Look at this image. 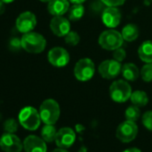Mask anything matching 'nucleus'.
<instances>
[{
  "instance_id": "nucleus-24",
  "label": "nucleus",
  "mask_w": 152,
  "mask_h": 152,
  "mask_svg": "<svg viewBox=\"0 0 152 152\" xmlns=\"http://www.w3.org/2000/svg\"><path fill=\"white\" fill-rule=\"evenodd\" d=\"M141 78L146 83L152 82V63L146 64L140 70Z\"/></svg>"
},
{
  "instance_id": "nucleus-3",
  "label": "nucleus",
  "mask_w": 152,
  "mask_h": 152,
  "mask_svg": "<svg viewBox=\"0 0 152 152\" xmlns=\"http://www.w3.org/2000/svg\"><path fill=\"white\" fill-rule=\"evenodd\" d=\"M19 123L26 130L35 131L39 128L40 124V115L32 107H25L19 113Z\"/></svg>"
},
{
  "instance_id": "nucleus-9",
  "label": "nucleus",
  "mask_w": 152,
  "mask_h": 152,
  "mask_svg": "<svg viewBox=\"0 0 152 152\" xmlns=\"http://www.w3.org/2000/svg\"><path fill=\"white\" fill-rule=\"evenodd\" d=\"M121 70H122V65L120 62L115 59L103 61L99 66V74L101 75V77L107 80L115 79L121 72Z\"/></svg>"
},
{
  "instance_id": "nucleus-18",
  "label": "nucleus",
  "mask_w": 152,
  "mask_h": 152,
  "mask_svg": "<svg viewBox=\"0 0 152 152\" xmlns=\"http://www.w3.org/2000/svg\"><path fill=\"white\" fill-rule=\"evenodd\" d=\"M139 56L141 61L148 64L152 63V41H144L139 48L138 50Z\"/></svg>"
},
{
  "instance_id": "nucleus-19",
  "label": "nucleus",
  "mask_w": 152,
  "mask_h": 152,
  "mask_svg": "<svg viewBox=\"0 0 152 152\" xmlns=\"http://www.w3.org/2000/svg\"><path fill=\"white\" fill-rule=\"evenodd\" d=\"M122 36L126 41H133L139 36V29L135 24H127L124 27L122 31Z\"/></svg>"
},
{
  "instance_id": "nucleus-23",
  "label": "nucleus",
  "mask_w": 152,
  "mask_h": 152,
  "mask_svg": "<svg viewBox=\"0 0 152 152\" xmlns=\"http://www.w3.org/2000/svg\"><path fill=\"white\" fill-rule=\"evenodd\" d=\"M140 116V110L137 106H131L125 110V118L128 121L136 122Z\"/></svg>"
},
{
  "instance_id": "nucleus-26",
  "label": "nucleus",
  "mask_w": 152,
  "mask_h": 152,
  "mask_svg": "<svg viewBox=\"0 0 152 152\" xmlns=\"http://www.w3.org/2000/svg\"><path fill=\"white\" fill-rule=\"evenodd\" d=\"M18 129V123L16 122L15 119L14 118H9L5 121L4 123V130L6 132H10V133H15L17 132Z\"/></svg>"
},
{
  "instance_id": "nucleus-12",
  "label": "nucleus",
  "mask_w": 152,
  "mask_h": 152,
  "mask_svg": "<svg viewBox=\"0 0 152 152\" xmlns=\"http://www.w3.org/2000/svg\"><path fill=\"white\" fill-rule=\"evenodd\" d=\"M75 139L76 135L73 130L69 127H64L57 132L55 141L58 148H68L72 146L75 141Z\"/></svg>"
},
{
  "instance_id": "nucleus-11",
  "label": "nucleus",
  "mask_w": 152,
  "mask_h": 152,
  "mask_svg": "<svg viewBox=\"0 0 152 152\" xmlns=\"http://www.w3.org/2000/svg\"><path fill=\"white\" fill-rule=\"evenodd\" d=\"M48 59L52 65L56 67H64L69 63L70 56L64 48L56 47L49 50Z\"/></svg>"
},
{
  "instance_id": "nucleus-28",
  "label": "nucleus",
  "mask_w": 152,
  "mask_h": 152,
  "mask_svg": "<svg viewBox=\"0 0 152 152\" xmlns=\"http://www.w3.org/2000/svg\"><path fill=\"white\" fill-rule=\"evenodd\" d=\"M113 57H114L115 60H116L118 62H122L126 57V52H125V50L124 48H116V49L114 50Z\"/></svg>"
},
{
  "instance_id": "nucleus-34",
  "label": "nucleus",
  "mask_w": 152,
  "mask_h": 152,
  "mask_svg": "<svg viewBox=\"0 0 152 152\" xmlns=\"http://www.w3.org/2000/svg\"><path fill=\"white\" fill-rule=\"evenodd\" d=\"M52 152H69L66 150V148H56L54 149Z\"/></svg>"
},
{
  "instance_id": "nucleus-10",
  "label": "nucleus",
  "mask_w": 152,
  "mask_h": 152,
  "mask_svg": "<svg viewBox=\"0 0 152 152\" xmlns=\"http://www.w3.org/2000/svg\"><path fill=\"white\" fill-rule=\"evenodd\" d=\"M16 29L22 33H27L31 31L37 25V19L33 13L23 12L16 19Z\"/></svg>"
},
{
  "instance_id": "nucleus-7",
  "label": "nucleus",
  "mask_w": 152,
  "mask_h": 152,
  "mask_svg": "<svg viewBox=\"0 0 152 152\" xmlns=\"http://www.w3.org/2000/svg\"><path fill=\"white\" fill-rule=\"evenodd\" d=\"M137 134L138 126L136 125L135 122L128 120L120 124L115 132L116 138L124 143H129L132 141L136 138Z\"/></svg>"
},
{
  "instance_id": "nucleus-25",
  "label": "nucleus",
  "mask_w": 152,
  "mask_h": 152,
  "mask_svg": "<svg viewBox=\"0 0 152 152\" xmlns=\"http://www.w3.org/2000/svg\"><path fill=\"white\" fill-rule=\"evenodd\" d=\"M64 40L69 46H76L80 42V36L75 31H69L64 36Z\"/></svg>"
},
{
  "instance_id": "nucleus-33",
  "label": "nucleus",
  "mask_w": 152,
  "mask_h": 152,
  "mask_svg": "<svg viewBox=\"0 0 152 152\" xmlns=\"http://www.w3.org/2000/svg\"><path fill=\"white\" fill-rule=\"evenodd\" d=\"M69 1L72 2V4H83L86 0H69Z\"/></svg>"
},
{
  "instance_id": "nucleus-37",
  "label": "nucleus",
  "mask_w": 152,
  "mask_h": 152,
  "mask_svg": "<svg viewBox=\"0 0 152 152\" xmlns=\"http://www.w3.org/2000/svg\"><path fill=\"white\" fill-rule=\"evenodd\" d=\"M78 152H87V148H86L85 147H82V148L79 149Z\"/></svg>"
},
{
  "instance_id": "nucleus-35",
  "label": "nucleus",
  "mask_w": 152,
  "mask_h": 152,
  "mask_svg": "<svg viewBox=\"0 0 152 152\" xmlns=\"http://www.w3.org/2000/svg\"><path fill=\"white\" fill-rule=\"evenodd\" d=\"M143 3H144V5H145V6L148 7V6H150V5H151V3H152V0H144Z\"/></svg>"
},
{
  "instance_id": "nucleus-27",
  "label": "nucleus",
  "mask_w": 152,
  "mask_h": 152,
  "mask_svg": "<svg viewBox=\"0 0 152 152\" xmlns=\"http://www.w3.org/2000/svg\"><path fill=\"white\" fill-rule=\"evenodd\" d=\"M142 124L149 131L152 132V111H147L142 115Z\"/></svg>"
},
{
  "instance_id": "nucleus-15",
  "label": "nucleus",
  "mask_w": 152,
  "mask_h": 152,
  "mask_svg": "<svg viewBox=\"0 0 152 152\" xmlns=\"http://www.w3.org/2000/svg\"><path fill=\"white\" fill-rule=\"evenodd\" d=\"M25 152H47L46 141L36 135H29L23 140Z\"/></svg>"
},
{
  "instance_id": "nucleus-21",
  "label": "nucleus",
  "mask_w": 152,
  "mask_h": 152,
  "mask_svg": "<svg viewBox=\"0 0 152 152\" xmlns=\"http://www.w3.org/2000/svg\"><path fill=\"white\" fill-rule=\"evenodd\" d=\"M56 133L57 132L54 124H46L41 130V138L46 142H52L56 140Z\"/></svg>"
},
{
  "instance_id": "nucleus-1",
  "label": "nucleus",
  "mask_w": 152,
  "mask_h": 152,
  "mask_svg": "<svg viewBox=\"0 0 152 152\" xmlns=\"http://www.w3.org/2000/svg\"><path fill=\"white\" fill-rule=\"evenodd\" d=\"M22 48H23L26 52L31 54H39L44 51L46 48L47 41L45 38L38 33L30 31L24 33L21 39Z\"/></svg>"
},
{
  "instance_id": "nucleus-20",
  "label": "nucleus",
  "mask_w": 152,
  "mask_h": 152,
  "mask_svg": "<svg viewBox=\"0 0 152 152\" xmlns=\"http://www.w3.org/2000/svg\"><path fill=\"white\" fill-rule=\"evenodd\" d=\"M131 101L134 106H137L139 107H144L148 102V97L146 92L142 91H136L132 93L131 95Z\"/></svg>"
},
{
  "instance_id": "nucleus-29",
  "label": "nucleus",
  "mask_w": 152,
  "mask_h": 152,
  "mask_svg": "<svg viewBox=\"0 0 152 152\" xmlns=\"http://www.w3.org/2000/svg\"><path fill=\"white\" fill-rule=\"evenodd\" d=\"M107 7H119L122 6L126 0H100Z\"/></svg>"
},
{
  "instance_id": "nucleus-16",
  "label": "nucleus",
  "mask_w": 152,
  "mask_h": 152,
  "mask_svg": "<svg viewBox=\"0 0 152 152\" xmlns=\"http://www.w3.org/2000/svg\"><path fill=\"white\" fill-rule=\"evenodd\" d=\"M69 0H50L48 4V11L54 16L64 15L70 8Z\"/></svg>"
},
{
  "instance_id": "nucleus-38",
  "label": "nucleus",
  "mask_w": 152,
  "mask_h": 152,
  "mask_svg": "<svg viewBox=\"0 0 152 152\" xmlns=\"http://www.w3.org/2000/svg\"><path fill=\"white\" fill-rule=\"evenodd\" d=\"M39 1H41V2H48V3L50 0H39Z\"/></svg>"
},
{
  "instance_id": "nucleus-31",
  "label": "nucleus",
  "mask_w": 152,
  "mask_h": 152,
  "mask_svg": "<svg viewBox=\"0 0 152 152\" xmlns=\"http://www.w3.org/2000/svg\"><path fill=\"white\" fill-rule=\"evenodd\" d=\"M6 11V4L2 1V0H0V15L4 14Z\"/></svg>"
},
{
  "instance_id": "nucleus-13",
  "label": "nucleus",
  "mask_w": 152,
  "mask_h": 152,
  "mask_svg": "<svg viewBox=\"0 0 152 152\" xmlns=\"http://www.w3.org/2000/svg\"><path fill=\"white\" fill-rule=\"evenodd\" d=\"M102 21L108 28H115L119 25L122 19L121 12L115 7H107L102 12Z\"/></svg>"
},
{
  "instance_id": "nucleus-17",
  "label": "nucleus",
  "mask_w": 152,
  "mask_h": 152,
  "mask_svg": "<svg viewBox=\"0 0 152 152\" xmlns=\"http://www.w3.org/2000/svg\"><path fill=\"white\" fill-rule=\"evenodd\" d=\"M121 72L124 76V78L129 82L136 81L139 77V74H140L138 67L132 63H127V64H124L122 66Z\"/></svg>"
},
{
  "instance_id": "nucleus-14",
  "label": "nucleus",
  "mask_w": 152,
  "mask_h": 152,
  "mask_svg": "<svg viewBox=\"0 0 152 152\" xmlns=\"http://www.w3.org/2000/svg\"><path fill=\"white\" fill-rule=\"evenodd\" d=\"M70 28L71 24L69 21L62 15L54 16L50 21V29L52 32L58 37L65 36L70 31Z\"/></svg>"
},
{
  "instance_id": "nucleus-32",
  "label": "nucleus",
  "mask_w": 152,
  "mask_h": 152,
  "mask_svg": "<svg viewBox=\"0 0 152 152\" xmlns=\"http://www.w3.org/2000/svg\"><path fill=\"white\" fill-rule=\"evenodd\" d=\"M123 152H141V151L137 148H127V149L124 150Z\"/></svg>"
},
{
  "instance_id": "nucleus-30",
  "label": "nucleus",
  "mask_w": 152,
  "mask_h": 152,
  "mask_svg": "<svg viewBox=\"0 0 152 152\" xmlns=\"http://www.w3.org/2000/svg\"><path fill=\"white\" fill-rule=\"evenodd\" d=\"M10 48L11 49L13 50H18L22 48V42H21V39H17V38H15V39H12L11 41H10Z\"/></svg>"
},
{
  "instance_id": "nucleus-22",
  "label": "nucleus",
  "mask_w": 152,
  "mask_h": 152,
  "mask_svg": "<svg viewBox=\"0 0 152 152\" xmlns=\"http://www.w3.org/2000/svg\"><path fill=\"white\" fill-rule=\"evenodd\" d=\"M68 12L69 19L71 21H78L83 16L85 10L82 4H73V6L69 8Z\"/></svg>"
},
{
  "instance_id": "nucleus-2",
  "label": "nucleus",
  "mask_w": 152,
  "mask_h": 152,
  "mask_svg": "<svg viewBox=\"0 0 152 152\" xmlns=\"http://www.w3.org/2000/svg\"><path fill=\"white\" fill-rule=\"evenodd\" d=\"M39 115L45 124H55L60 116V107L52 99H46L39 107Z\"/></svg>"
},
{
  "instance_id": "nucleus-6",
  "label": "nucleus",
  "mask_w": 152,
  "mask_h": 152,
  "mask_svg": "<svg viewBox=\"0 0 152 152\" xmlns=\"http://www.w3.org/2000/svg\"><path fill=\"white\" fill-rule=\"evenodd\" d=\"M74 76L80 82L91 80L95 72V64L90 58H83L76 63L74 66Z\"/></svg>"
},
{
  "instance_id": "nucleus-5",
  "label": "nucleus",
  "mask_w": 152,
  "mask_h": 152,
  "mask_svg": "<svg viewBox=\"0 0 152 152\" xmlns=\"http://www.w3.org/2000/svg\"><path fill=\"white\" fill-rule=\"evenodd\" d=\"M124 42L122 33L115 30H107L103 31L99 38V44L107 50H115L121 48Z\"/></svg>"
},
{
  "instance_id": "nucleus-36",
  "label": "nucleus",
  "mask_w": 152,
  "mask_h": 152,
  "mask_svg": "<svg viewBox=\"0 0 152 152\" xmlns=\"http://www.w3.org/2000/svg\"><path fill=\"white\" fill-rule=\"evenodd\" d=\"M2 1L5 3V4H10V3H13L15 0H2Z\"/></svg>"
},
{
  "instance_id": "nucleus-4",
  "label": "nucleus",
  "mask_w": 152,
  "mask_h": 152,
  "mask_svg": "<svg viewBox=\"0 0 152 152\" xmlns=\"http://www.w3.org/2000/svg\"><path fill=\"white\" fill-rule=\"evenodd\" d=\"M132 88L130 84L123 80L114 82L109 88V94L111 99L117 103H124L127 101L132 95Z\"/></svg>"
},
{
  "instance_id": "nucleus-8",
  "label": "nucleus",
  "mask_w": 152,
  "mask_h": 152,
  "mask_svg": "<svg viewBox=\"0 0 152 152\" xmlns=\"http://www.w3.org/2000/svg\"><path fill=\"white\" fill-rule=\"evenodd\" d=\"M0 148L5 152H21L23 143L15 133L6 132L0 138Z\"/></svg>"
}]
</instances>
